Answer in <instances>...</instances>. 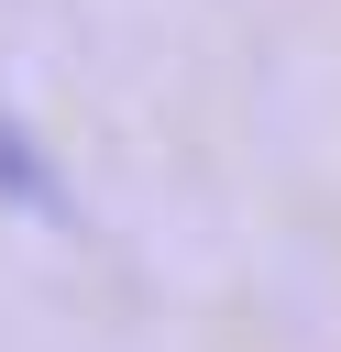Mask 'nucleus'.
<instances>
[{"instance_id":"nucleus-1","label":"nucleus","mask_w":341,"mask_h":352,"mask_svg":"<svg viewBox=\"0 0 341 352\" xmlns=\"http://www.w3.org/2000/svg\"><path fill=\"white\" fill-rule=\"evenodd\" d=\"M0 198H11V209H44V220L66 209V187H55V154H44V143H33L11 110H0Z\"/></svg>"}]
</instances>
